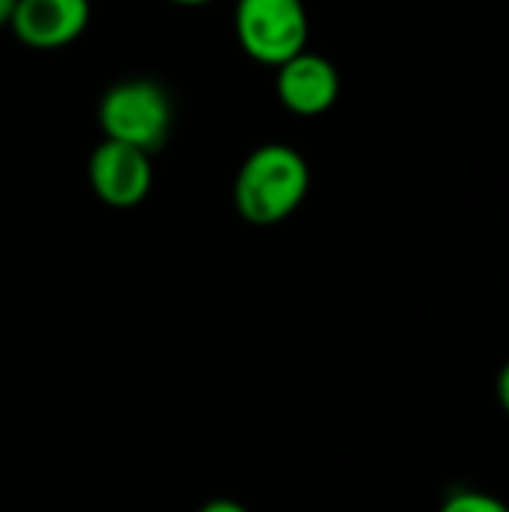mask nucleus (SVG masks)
<instances>
[{"mask_svg": "<svg viewBox=\"0 0 509 512\" xmlns=\"http://www.w3.org/2000/svg\"><path fill=\"white\" fill-rule=\"evenodd\" d=\"M309 192V165L288 144H264L243 162L234 183L237 213L252 225L285 222Z\"/></svg>", "mask_w": 509, "mask_h": 512, "instance_id": "obj_1", "label": "nucleus"}, {"mask_svg": "<svg viewBox=\"0 0 509 512\" xmlns=\"http://www.w3.org/2000/svg\"><path fill=\"white\" fill-rule=\"evenodd\" d=\"M171 99L168 93L147 78L114 84L99 102V126L108 141L132 144L144 153L162 147L171 129Z\"/></svg>", "mask_w": 509, "mask_h": 512, "instance_id": "obj_2", "label": "nucleus"}, {"mask_svg": "<svg viewBox=\"0 0 509 512\" xmlns=\"http://www.w3.org/2000/svg\"><path fill=\"white\" fill-rule=\"evenodd\" d=\"M234 27L243 51L267 66H282L306 51L309 15L303 0H240Z\"/></svg>", "mask_w": 509, "mask_h": 512, "instance_id": "obj_3", "label": "nucleus"}, {"mask_svg": "<svg viewBox=\"0 0 509 512\" xmlns=\"http://www.w3.org/2000/svg\"><path fill=\"white\" fill-rule=\"evenodd\" d=\"M87 174L93 192L111 207H135L147 198L153 186L150 153L108 138L93 150Z\"/></svg>", "mask_w": 509, "mask_h": 512, "instance_id": "obj_4", "label": "nucleus"}, {"mask_svg": "<svg viewBox=\"0 0 509 512\" xmlns=\"http://www.w3.org/2000/svg\"><path fill=\"white\" fill-rule=\"evenodd\" d=\"M276 69H279L276 93L288 111L300 117H318L336 105L342 81H339L336 66L327 57L300 51Z\"/></svg>", "mask_w": 509, "mask_h": 512, "instance_id": "obj_5", "label": "nucleus"}, {"mask_svg": "<svg viewBox=\"0 0 509 512\" xmlns=\"http://www.w3.org/2000/svg\"><path fill=\"white\" fill-rule=\"evenodd\" d=\"M90 21V0H18L12 30L27 48L51 51L75 42Z\"/></svg>", "mask_w": 509, "mask_h": 512, "instance_id": "obj_6", "label": "nucleus"}, {"mask_svg": "<svg viewBox=\"0 0 509 512\" xmlns=\"http://www.w3.org/2000/svg\"><path fill=\"white\" fill-rule=\"evenodd\" d=\"M438 512H509V507L495 495L465 489V492H453Z\"/></svg>", "mask_w": 509, "mask_h": 512, "instance_id": "obj_7", "label": "nucleus"}, {"mask_svg": "<svg viewBox=\"0 0 509 512\" xmlns=\"http://www.w3.org/2000/svg\"><path fill=\"white\" fill-rule=\"evenodd\" d=\"M198 512H249L243 504H237V501H228V498H216V501H210V504H204Z\"/></svg>", "mask_w": 509, "mask_h": 512, "instance_id": "obj_8", "label": "nucleus"}, {"mask_svg": "<svg viewBox=\"0 0 509 512\" xmlns=\"http://www.w3.org/2000/svg\"><path fill=\"white\" fill-rule=\"evenodd\" d=\"M498 399H501L504 411L509 414V363L501 369V375H498Z\"/></svg>", "mask_w": 509, "mask_h": 512, "instance_id": "obj_9", "label": "nucleus"}, {"mask_svg": "<svg viewBox=\"0 0 509 512\" xmlns=\"http://www.w3.org/2000/svg\"><path fill=\"white\" fill-rule=\"evenodd\" d=\"M15 9H18V0H0V27L3 24H12Z\"/></svg>", "mask_w": 509, "mask_h": 512, "instance_id": "obj_10", "label": "nucleus"}, {"mask_svg": "<svg viewBox=\"0 0 509 512\" xmlns=\"http://www.w3.org/2000/svg\"><path fill=\"white\" fill-rule=\"evenodd\" d=\"M171 3H177V6H204L210 0H171Z\"/></svg>", "mask_w": 509, "mask_h": 512, "instance_id": "obj_11", "label": "nucleus"}]
</instances>
